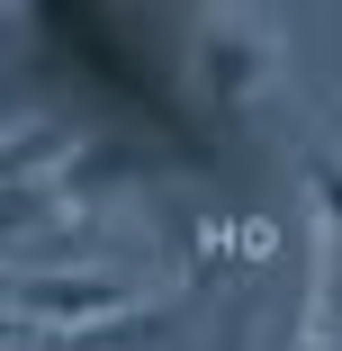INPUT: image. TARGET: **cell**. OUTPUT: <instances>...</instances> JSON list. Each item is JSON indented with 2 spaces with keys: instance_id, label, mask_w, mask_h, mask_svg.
<instances>
[{
  "instance_id": "6da1fadb",
  "label": "cell",
  "mask_w": 342,
  "mask_h": 351,
  "mask_svg": "<svg viewBox=\"0 0 342 351\" xmlns=\"http://www.w3.org/2000/svg\"><path fill=\"white\" fill-rule=\"evenodd\" d=\"M162 306L154 289H135L117 270H19L10 279V324H27L36 342H63V333H99V324H126Z\"/></svg>"
},
{
  "instance_id": "7a4b0ae2",
  "label": "cell",
  "mask_w": 342,
  "mask_h": 351,
  "mask_svg": "<svg viewBox=\"0 0 342 351\" xmlns=\"http://www.w3.org/2000/svg\"><path fill=\"white\" fill-rule=\"evenodd\" d=\"M189 73H198V108H208V126H243L252 90L270 82V27H261V19H198Z\"/></svg>"
},
{
  "instance_id": "3957f363",
  "label": "cell",
  "mask_w": 342,
  "mask_h": 351,
  "mask_svg": "<svg viewBox=\"0 0 342 351\" xmlns=\"http://www.w3.org/2000/svg\"><path fill=\"white\" fill-rule=\"evenodd\" d=\"M135 171H145V154H126V145H73V162L45 180V189H54V217H63V207H99V198H117Z\"/></svg>"
},
{
  "instance_id": "5b68a950",
  "label": "cell",
  "mask_w": 342,
  "mask_h": 351,
  "mask_svg": "<svg viewBox=\"0 0 342 351\" xmlns=\"http://www.w3.org/2000/svg\"><path fill=\"white\" fill-rule=\"evenodd\" d=\"M306 189H315V207H324V226L342 234V154H306Z\"/></svg>"
},
{
  "instance_id": "8992f818",
  "label": "cell",
  "mask_w": 342,
  "mask_h": 351,
  "mask_svg": "<svg viewBox=\"0 0 342 351\" xmlns=\"http://www.w3.org/2000/svg\"><path fill=\"white\" fill-rule=\"evenodd\" d=\"M297 351H342V342H324V333H315V342H297Z\"/></svg>"
},
{
  "instance_id": "277c9868",
  "label": "cell",
  "mask_w": 342,
  "mask_h": 351,
  "mask_svg": "<svg viewBox=\"0 0 342 351\" xmlns=\"http://www.w3.org/2000/svg\"><path fill=\"white\" fill-rule=\"evenodd\" d=\"M171 333V306H145V315H126V324H99V333H63L45 351H154Z\"/></svg>"
}]
</instances>
